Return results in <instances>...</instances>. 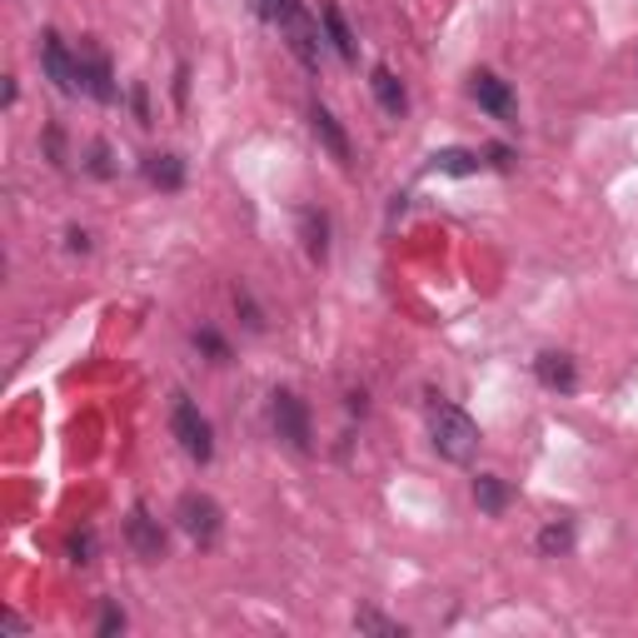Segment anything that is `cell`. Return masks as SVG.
<instances>
[{"label": "cell", "mask_w": 638, "mask_h": 638, "mask_svg": "<svg viewBox=\"0 0 638 638\" xmlns=\"http://www.w3.org/2000/svg\"><path fill=\"white\" fill-rule=\"evenodd\" d=\"M429 439H434V450L450 464H469L474 454H479V425H474L464 409H454V404H434V414H429Z\"/></svg>", "instance_id": "obj_1"}, {"label": "cell", "mask_w": 638, "mask_h": 638, "mask_svg": "<svg viewBox=\"0 0 638 638\" xmlns=\"http://www.w3.org/2000/svg\"><path fill=\"white\" fill-rule=\"evenodd\" d=\"M175 519H180V529H185L195 544L210 549L214 539H220V524H225V514H220V504H214L210 494H185L175 504Z\"/></svg>", "instance_id": "obj_2"}, {"label": "cell", "mask_w": 638, "mask_h": 638, "mask_svg": "<svg viewBox=\"0 0 638 638\" xmlns=\"http://www.w3.org/2000/svg\"><path fill=\"white\" fill-rule=\"evenodd\" d=\"M270 419H274V434H280L290 450H299V454L309 450V409H305V400H299V394H290V390L274 394V400H270Z\"/></svg>", "instance_id": "obj_3"}, {"label": "cell", "mask_w": 638, "mask_h": 638, "mask_svg": "<svg viewBox=\"0 0 638 638\" xmlns=\"http://www.w3.org/2000/svg\"><path fill=\"white\" fill-rule=\"evenodd\" d=\"M170 429H175L180 450H185L189 459H200V464H210V459H214V434H210V425H205V414L195 409L189 400H180V404H175V419H170Z\"/></svg>", "instance_id": "obj_4"}, {"label": "cell", "mask_w": 638, "mask_h": 638, "mask_svg": "<svg viewBox=\"0 0 638 638\" xmlns=\"http://www.w3.org/2000/svg\"><path fill=\"white\" fill-rule=\"evenodd\" d=\"M40 65H46V75L56 81L60 95H81V56H71V46L56 30L40 36Z\"/></svg>", "instance_id": "obj_5"}, {"label": "cell", "mask_w": 638, "mask_h": 638, "mask_svg": "<svg viewBox=\"0 0 638 638\" xmlns=\"http://www.w3.org/2000/svg\"><path fill=\"white\" fill-rule=\"evenodd\" d=\"M280 36L290 40V50H295L309 71H315V65H319V25H315V15H309L305 5H295V11L284 15V21H280Z\"/></svg>", "instance_id": "obj_6"}, {"label": "cell", "mask_w": 638, "mask_h": 638, "mask_svg": "<svg viewBox=\"0 0 638 638\" xmlns=\"http://www.w3.org/2000/svg\"><path fill=\"white\" fill-rule=\"evenodd\" d=\"M75 56H81V90L90 95V100H115V75H110V60L100 56V50L95 46H81L75 50Z\"/></svg>", "instance_id": "obj_7"}, {"label": "cell", "mask_w": 638, "mask_h": 638, "mask_svg": "<svg viewBox=\"0 0 638 638\" xmlns=\"http://www.w3.org/2000/svg\"><path fill=\"white\" fill-rule=\"evenodd\" d=\"M469 95H474V100H479V106H484L494 120H508V125H514V95H508V85L499 81L494 71H474V75H469Z\"/></svg>", "instance_id": "obj_8"}, {"label": "cell", "mask_w": 638, "mask_h": 638, "mask_svg": "<svg viewBox=\"0 0 638 638\" xmlns=\"http://www.w3.org/2000/svg\"><path fill=\"white\" fill-rule=\"evenodd\" d=\"M125 539H131V549L140 559L165 554V529H160V519H150L145 508H131V519H125Z\"/></svg>", "instance_id": "obj_9"}, {"label": "cell", "mask_w": 638, "mask_h": 638, "mask_svg": "<svg viewBox=\"0 0 638 638\" xmlns=\"http://www.w3.org/2000/svg\"><path fill=\"white\" fill-rule=\"evenodd\" d=\"M533 375H539V384H549V390H559V394H568L574 384H579V375H574V359L554 355V349L533 359Z\"/></svg>", "instance_id": "obj_10"}, {"label": "cell", "mask_w": 638, "mask_h": 638, "mask_svg": "<svg viewBox=\"0 0 638 638\" xmlns=\"http://www.w3.org/2000/svg\"><path fill=\"white\" fill-rule=\"evenodd\" d=\"M369 85H375V100L384 106V115H404L409 110V95H404L400 75L390 71V65H375V75H369Z\"/></svg>", "instance_id": "obj_11"}, {"label": "cell", "mask_w": 638, "mask_h": 638, "mask_svg": "<svg viewBox=\"0 0 638 638\" xmlns=\"http://www.w3.org/2000/svg\"><path fill=\"white\" fill-rule=\"evenodd\" d=\"M309 125H315V135H319V140L330 145V155H334V160H340V165H349V140H344L340 120H334L324 106H309Z\"/></svg>", "instance_id": "obj_12"}, {"label": "cell", "mask_w": 638, "mask_h": 638, "mask_svg": "<svg viewBox=\"0 0 638 638\" xmlns=\"http://www.w3.org/2000/svg\"><path fill=\"white\" fill-rule=\"evenodd\" d=\"M145 180L160 189H180L185 185V160L180 155H145Z\"/></svg>", "instance_id": "obj_13"}, {"label": "cell", "mask_w": 638, "mask_h": 638, "mask_svg": "<svg viewBox=\"0 0 638 638\" xmlns=\"http://www.w3.org/2000/svg\"><path fill=\"white\" fill-rule=\"evenodd\" d=\"M429 170H439V175H479L484 160L474 150H439L434 160H429Z\"/></svg>", "instance_id": "obj_14"}, {"label": "cell", "mask_w": 638, "mask_h": 638, "mask_svg": "<svg viewBox=\"0 0 638 638\" xmlns=\"http://www.w3.org/2000/svg\"><path fill=\"white\" fill-rule=\"evenodd\" d=\"M319 21H324V30H330V46L340 50V60H355V36H349L340 5H319Z\"/></svg>", "instance_id": "obj_15"}, {"label": "cell", "mask_w": 638, "mask_h": 638, "mask_svg": "<svg viewBox=\"0 0 638 638\" xmlns=\"http://www.w3.org/2000/svg\"><path fill=\"white\" fill-rule=\"evenodd\" d=\"M474 504L484 508V514H499V508L508 504L504 479H494V474H479V479H474Z\"/></svg>", "instance_id": "obj_16"}, {"label": "cell", "mask_w": 638, "mask_h": 638, "mask_svg": "<svg viewBox=\"0 0 638 638\" xmlns=\"http://www.w3.org/2000/svg\"><path fill=\"white\" fill-rule=\"evenodd\" d=\"M355 628H359V634H390V638H400V634H404V628L394 624V618L375 614V609H359V614H355Z\"/></svg>", "instance_id": "obj_17"}, {"label": "cell", "mask_w": 638, "mask_h": 638, "mask_svg": "<svg viewBox=\"0 0 638 638\" xmlns=\"http://www.w3.org/2000/svg\"><path fill=\"white\" fill-rule=\"evenodd\" d=\"M568 544H574V533H568V524H549V529L539 533V549H544V554H564Z\"/></svg>", "instance_id": "obj_18"}, {"label": "cell", "mask_w": 638, "mask_h": 638, "mask_svg": "<svg viewBox=\"0 0 638 638\" xmlns=\"http://www.w3.org/2000/svg\"><path fill=\"white\" fill-rule=\"evenodd\" d=\"M71 559H75V564H90V559H95V533L90 529L71 533Z\"/></svg>", "instance_id": "obj_19"}, {"label": "cell", "mask_w": 638, "mask_h": 638, "mask_svg": "<svg viewBox=\"0 0 638 638\" xmlns=\"http://www.w3.org/2000/svg\"><path fill=\"white\" fill-rule=\"evenodd\" d=\"M295 5H299V0H260V15H265V21H274V25H280L284 15L295 11Z\"/></svg>", "instance_id": "obj_20"}, {"label": "cell", "mask_w": 638, "mask_h": 638, "mask_svg": "<svg viewBox=\"0 0 638 638\" xmlns=\"http://www.w3.org/2000/svg\"><path fill=\"white\" fill-rule=\"evenodd\" d=\"M195 344H205L214 359H225V344H220V334H214V330H200V334H195Z\"/></svg>", "instance_id": "obj_21"}, {"label": "cell", "mask_w": 638, "mask_h": 638, "mask_svg": "<svg viewBox=\"0 0 638 638\" xmlns=\"http://www.w3.org/2000/svg\"><path fill=\"white\" fill-rule=\"evenodd\" d=\"M100 628H106V634H115V628H125V614H115V609H106V618H100Z\"/></svg>", "instance_id": "obj_22"}, {"label": "cell", "mask_w": 638, "mask_h": 638, "mask_svg": "<svg viewBox=\"0 0 638 638\" xmlns=\"http://www.w3.org/2000/svg\"><path fill=\"white\" fill-rule=\"evenodd\" d=\"M0 624H5V634H21V628H25V618H21V614H5Z\"/></svg>", "instance_id": "obj_23"}]
</instances>
